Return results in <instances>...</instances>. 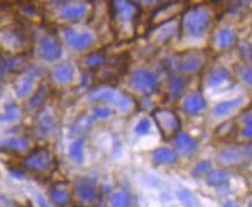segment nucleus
Returning a JSON list of instances; mask_svg holds the SVG:
<instances>
[{
	"instance_id": "1",
	"label": "nucleus",
	"mask_w": 252,
	"mask_h": 207,
	"mask_svg": "<svg viewBox=\"0 0 252 207\" xmlns=\"http://www.w3.org/2000/svg\"><path fill=\"white\" fill-rule=\"evenodd\" d=\"M212 15L205 6H192L184 12L182 18V31L188 37L203 38L210 31Z\"/></svg>"
},
{
	"instance_id": "2",
	"label": "nucleus",
	"mask_w": 252,
	"mask_h": 207,
	"mask_svg": "<svg viewBox=\"0 0 252 207\" xmlns=\"http://www.w3.org/2000/svg\"><path fill=\"white\" fill-rule=\"evenodd\" d=\"M88 101L91 102H107L117 106L122 112H128L134 106V101L125 93L119 92L115 88H96L87 95Z\"/></svg>"
},
{
	"instance_id": "3",
	"label": "nucleus",
	"mask_w": 252,
	"mask_h": 207,
	"mask_svg": "<svg viewBox=\"0 0 252 207\" xmlns=\"http://www.w3.org/2000/svg\"><path fill=\"white\" fill-rule=\"evenodd\" d=\"M55 163V159L50 153L49 149L44 147H37L27 155L25 159V166L28 169L32 170L36 172H48L49 170L52 169Z\"/></svg>"
},
{
	"instance_id": "4",
	"label": "nucleus",
	"mask_w": 252,
	"mask_h": 207,
	"mask_svg": "<svg viewBox=\"0 0 252 207\" xmlns=\"http://www.w3.org/2000/svg\"><path fill=\"white\" fill-rule=\"evenodd\" d=\"M170 63L172 68L177 69L178 71L183 72L185 74H192V73H197L203 69L205 57L200 52L189 51L181 53L174 61H170Z\"/></svg>"
},
{
	"instance_id": "5",
	"label": "nucleus",
	"mask_w": 252,
	"mask_h": 207,
	"mask_svg": "<svg viewBox=\"0 0 252 207\" xmlns=\"http://www.w3.org/2000/svg\"><path fill=\"white\" fill-rule=\"evenodd\" d=\"M153 117L158 128L164 137L177 135L180 130L181 121L175 112L167 109H157L153 112Z\"/></svg>"
},
{
	"instance_id": "6",
	"label": "nucleus",
	"mask_w": 252,
	"mask_h": 207,
	"mask_svg": "<svg viewBox=\"0 0 252 207\" xmlns=\"http://www.w3.org/2000/svg\"><path fill=\"white\" fill-rule=\"evenodd\" d=\"M38 52L42 59L54 62L62 57L63 48L59 39L54 34H45L38 42Z\"/></svg>"
},
{
	"instance_id": "7",
	"label": "nucleus",
	"mask_w": 252,
	"mask_h": 207,
	"mask_svg": "<svg viewBox=\"0 0 252 207\" xmlns=\"http://www.w3.org/2000/svg\"><path fill=\"white\" fill-rule=\"evenodd\" d=\"M158 85V78L154 73L145 69H137L131 75V86L135 91L141 93H151Z\"/></svg>"
},
{
	"instance_id": "8",
	"label": "nucleus",
	"mask_w": 252,
	"mask_h": 207,
	"mask_svg": "<svg viewBox=\"0 0 252 207\" xmlns=\"http://www.w3.org/2000/svg\"><path fill=\"white\" fill-rule=\"evenodd\" d=\"M64 36L66 43L72 49L75 50L87 49L88 46L92 45L93 41H94V37H93V35L89 32H84L79 34L71 27H67V28L64 29Z\"/></svg>"
},
{
	"instance_id": "9",
	"label": "nucleus",
	"mask_w": 252,
	"mask_h": 207,
	"mask_svg": "<svg viewBox=\"0 0 252 207\" xmlns=\"http://www.w3.org/2000/svg\"><path fill=\"white\" fill-rule=\"evenodd\" d=\"M112 14L122 23H130L138 14V7L132 1L112 2Z\"/></svg>"
},
{
	"instance_id": "10",
	"label": "nucleus",
	"mask_w": 252,
	"mask_h": 207,
	"mask_svg": "<svg viewBox=\"0 0 252 207\" xmlns=\"http://www.w3.org/2000/svg\"><path fill=\"white\" fill-rule=\"evenodd\" d=\"M75 192L78 198L85 204L94 203L97 198V189L95 183L89 178H81L75 182Z\"/></svg>"
},
{
	"instance_id": "11",
	"label": "nucleus",
	"mask_w": 252,
	"mask_h": 207,
	"mask_svg": "<svg viewBox=\"0 0 252 207\" xmlns=\"http://www.w3.org/2000/svg\"><path fill=\"white\" fill-rule=\"evenodd\" d=\"M206 100L200 93L193 92L190 93L185 96L184 102H183V109L188 115H197V113L201 112L203 110L206 109Z\"/></svg>"
},
{
	"instance_id": "12",
	"label": "nucleus",
	"mask_w": 252,
	"mask_h": 207,
	"mask_svg": "<svg viewBox=\"0 0 252 207\" xmlns=\"http://www.w3.org/2000/svg\"><path fill=\"white\" fill-rule=\"evenodd\" d=\"M175 145L178 152L187 158L193 155L198 148L197 141L190 135L184 132H178L175 136Z\"/></svg>"
},
{
	"instance_id": "13",
	"label": "nucleus",
	"mask_w": 252,
	"mask_h": 207,
	"mask_svg": "<svg viewBox=\"0 0 252 207\" xmlns=\"http://www.w3.org/2000/svg\"><path fill=\"white\" fill-rule=\"evenodd\" d=\"M50 198L57 206H66L71 202V191L64 183H56L50 189Z\"/></svg>"
},
{
	"instance_id": "14",
	"label": "nucleus",
	"mask_w": 252,
	"mask_h": 207,
	"mask_svg": "<svg viewBox=\"0 0 252 207\" xmlns=\"http://www.w3.org/2000/svg\"><path fill=\"white\" fill-rule=\"evenodd\" d=\"M152 158L157 165H172L177 161V153L169 147H160L153 152Z\"/></svg>"
},
{
	"instance_id": "15",
	"label": "nucleus",
	"mask_w": 252,
	"mask_h": 207,
	"mask_svg": "<svg viewBox=\"0 0 252 207\" xmlns=\"http://www.w3.org/2000/svg\"><path fill=\"white\" fill-rule=\"evenodd\" d=\"M230 78V72L225 68H222V66L214 68L207 76V86L211 87V88H214V87H218L222 85V83L229 81Z\"/></svg>"
},
{
	"instance_id": "16",
	"label": "nucleus",
	"mask_w": 252,
	"mask_h": 207,
	"mask_svg": "<svg viewBox=\"0 0 252 207\" xmlns=\"http://www.w3.org/2000/svg\"><path fill=\"white\" fill-rule=\"evenodd\" d=\"M244 156H247L245 155L244 149H242L240 147H236V146H230V147H227V148L222 149L220 154H219V159H220L222 162L233 165V163L241 162Z\"/></svg>"
},
{
	"instance_id": "17",
	"label": "nucleus",
	"mask_w": 252,
	"mask_h": 207,
	"mask_svg": "<svg viewBox=\"0 0 252 207\" xmlns=\"http://www.w3.org/2000/svg\"><path fill=\"white\" fill-rule=\"evenodd\" d=\"M237 41V36L230 28H221L215 35V43L220 49H228Z\"/></svg>"
},
{
	"instance_id": "18",
	"label": "nucleus",
	"mask_w": 252,
	"mask_h": 207,
	"mask_svg": "<svg viewBox=\"0 0 252 207\" xmlns=\"http://www.w3.org/2000/svg\"><path fill=\"white\" fill-rule=\"evenodd\" d=\"M243 102H244L243 98H236L234 100H230V101L220 102L214 106L213 113L217 117L227 116V115H229L230 112H233L234 110L240 108V106L243 104Z\"/></svg>"
},
{
	"instance_id": "19",
	"label": "nucleus",
	"mask_w": 252,
	"mask_h": 207,
	"mask_svg": "<svg viewBox=\"0 0 252 207\" xmlns=\"http://www.w3.org/2000/svg\"><path fill=\"white\" fill-rule=\"evenodd\" d=\"M34 74H27L14 85L15 94L20 99H25L32 94V89H34Z\"/></svg>"
},
{
	"instance_id": "20",
	"label": "nucleus",
	"mask_w": 252,
	"mask_h": 207,
	"mask_svg": "<svg viewBox=\"0 0 252 207\" xmlns=\"http://www.w3.org/2000/svg\"><path fill=\"white\" fill-rule=\"evenodd\" d=\"M74 66L71 63H63L58 65L54 71V79L58 83H67L72 81L73 76H74Z\"/></svg>"
},
{
	"instance_id": "21",
	"label": "nucleus",
	"mask_w": 252,
	"mask_h": 207,
	"mask_svg": "<svg viewBox=\"0 0 252 207\" xmlns=\"http://www.w3.org/2000/svg\"><path fill=\"white\" fill-rule=\"evenodd\" d=\"M25 59L18 56H2L1 58V74L14 73L23 66Z\"/></svg>"
},
{
	"instance_id": "22",
	"label": "nucleus",
	"mask_w": 252,
	"mask_h": 207,
	"mask_svg": "<svg viewBox=\"0 0 252 207\" xmlns=\"http://www.w3.org/2000/svg\"><path fill=\"white\" fill-rule=\"evenodd\" d=\"M56 130V124L52 116L48 112H44L38 118L37 122V131L38 135L45 138V137L51 136Z\"/></svg>"
},
{
	"instance_id": "23",
	"label": "nucleus",
	"mask_w": 252,
	"mask_h": 207,
	"mask_svg": "<svg viewBox=\"0 0 252 207\" xmlns=\"http://www.w3.org/2000/svg\"><path fill=\"white\" fill-rule=\"evenodd\" d=\"M230 175L225 170H213V172H208L206 177V182L208 185L214 186V188H220L224 186L229 183Z\"/></svg>"
},
{
	"instance_id": "24",
	"label": "nucleus",
	"mask_w": 252,
	"mask_h": 207,
	"mask_svg": "<svg viewBox=\"0 0 252 207\" xmlns=\"http://www.w3.org/2000/svg\"><path fill=\"white\" fill-rule=\"evenodd\" d=\"M87 13V6L84 4L67 5L62 9L61 16L64 20H79Z\"/></svg>"
},
{
	"instance_id": "25",
	"label": "nucleus",
	"mask_w": 252,
	"mask_h": 207,
	"mask_svg": "<svg viewBox=\"0 0 252 207\" xmlns=\"http://www.w3.org/2000/svg\"><path fill=\"white\" fill-rule=\"evenodd\" d=\"M185 85H187V82H185L184 78H182V76H172L168 83L169 98L172 100L177 99L183 93Z\"/></svg>"
},
{
	"instance_id": "26",
	"label": "nucleus",
	"mask_w": 252,
	"mask_h": 207,
	"mask_svg": "<svg viewBox=\"0 0 252 207\" xmlns=\"http://www.w3.org/2000/svg\"><path fill=\"white\" fill-rule=\"evenodd\" d=\"M84 147L85 141L82 138L77 139L69 146V158L75 163H82L84 161Z\"/></svg>"
},
{
	"instance_id": "27",
	"label": "nucleus",
	"mask_w": 252,
	"mask_h": 207,
	"mask_svg": "<svg viewBox=\"0 0 252 207\" xmlns=\"http://www.w3.org/2000/svg\"><path fill=\"white\" fill-rule=\"evenodd\" d=\"M177 197L184 207H203L201 204L199 203L197 197L189 190H180L177 192Z\"/></svg>"
},
{
	"instance_id": "28",
	"label": "nucleus",
	"mask_w": 252,
	"mask_h": 207,
	"mask_svg": "<svg viewBox=\"0 0 252 207\" xmlns=\"http://www.w3.org/2000/svg\"><path fill=\"white\" fill-rule=\"evenodd\" d=\"M107 62V58H105V55L102 52H93L89 53L84 58L85 65L87 66L88 69H95L98 68V66H102L105 64Z\"/></svg>"
},
{
	"instance_id": "29",
	"label": "nucleus",
	"mask_w": 252,
	"mask_h": 207,
	"mask_svg": "<svg viewBox=\"0 0 252 207\" xmlns=\"http://www.w3.org/2000/svg\"><path fill=\"white\" fill-rule=\"evenodd\" d=\"M111 207H130V197L123 190L115 191L110 197Z\"/></svg>"
},
{
	"instance_id": "30",
	"label": "nucleus",
	"mask_w": 252,
	"mask_h": 207,
	"mask_svg": "<svg viewBox=\"0 0 252 207\" xmlns=\"http://www.w3.org/2000/svg\"><path fill=\"white\" fill-rule=\"evenodd\" d=\"M2 147H7L15 152H23L29 147V140L27 138H12L2 142Z\"/></svg>"
},
{
	"instance_id": "31",
	"label": "nucleus",
	"mask_w": 252,
	"mask_h": 207,
	"mask_svg": "<svg viewBox=\"0 0 252 207\" xmlns=\"http://www.w3.org/2000/svg\"><path fill=\"white\" fill-rule=\"evenodd\" d=\"M46 95H48V87H46V85H42L37 89V92L35 93V95L31 99V101H29L28 108L31 110L38 108L44 102Z\"/></svg>"
},
{
	"instance_id": "32",
	"label": "nucleus",
	"mask_w": 252,
	"mask_h": 207,
	"mask_svg": "<svg viewBox=\"0 0 252 207\" xmlns=\"http://www.w3.org/2000/svg\"><path fill=\"white\" fill-rule=\"evenodd\" d=\"M20 116V110L16 105H8L7 108L5 109V111L2 112L1 121L2 122H14L19 118Z\"/></svg>"
},
{
	"instance_id": "33",
	"label": "nucleus",
	"mask_w": 252,
	"mask_h": 207,
	"mask_svg": "<svg viewBox=\"0 0 252 207\" xmlns=\"http://www.w3.org/2000/svg\"><path fill=\"white\" fill-rule=\"evenodd\" d=\"M237 72L242 80L247 83L248 86L252 87V68L248 65H240L237 66Z\"/></svg>"
},
{
	"instance_id": "34",
	"label": "nucleus",
	"mask_w": 252,
	"mask_h": 207,
	"mask_svg": "<svg viewBox=\"0 0 252 207\" xmlns=\"http://www.w3.org/2000/svg\"><path fill=\"white\" fill-rule=\"evenodd\" d=\"M211 168H212V163L210 161H207V160H204V161H200L193 169H192V176L199 177L204 175V173L210 172Z\"/></svg>"
},
{
	"instance_id": "35",
	"label": "nucleus",
	"mask_w": 252,
	"mask_h": 207,
	"mask_svg": "<svg viewBox=\"0 0 252 207\" xmlns=\"http://www.w3.org/2000/svg\"><path fill=\"white\" fill-rule=\"evenodd\" d=\"M111 116V109L109 106L99 105L93 109V118L95 119H107Z\"/></svg>"
},
{
	"instance_id": "36",
	"label": "nucleus",
	"mask_w": 252,
	"mask_h": 207,
	"mask_svg": "<svg viewBox=\"0 0 252 207\" xmlns=\"http://www.w3.org/2000/svg\"><path fill=\"white\" fill-rule=\"evenodd\" d=\"M151 122L147 118H142L140 121L138 122L137 126H135V133L139 136H146L147 133H149L151 131Z\"/></svg>"
},
{
	"instance_id": "37",
	"label": "nucleus",
	"mask_w": 252,
	"mask_h": 207,
	"mask_svg": "<svg viewBox=\"0 0 252 207\" xmlns=\"http://www.w3.org/2000/svg\"><path fill=\"white\" fill-rule=\"evenodd\" d=\"M91 125H92V119L88 118V117H84V118H80L74 125H73L72 131H74L75 133L77 132L79 133V132L85 131V130L89 129L91 128Z\"/></svg>"
},
{
	"instance_id": "38",
	"label": "nucleus",
	"mask_w": 252,
	"mask_h": 207,
	"mask_svg": "<svg viewBox=\"0 0 252 207\" xmlns=\"http://www.w3.org/2000/svg\"><path fill=\"white\" fill-rule=\"evenodd\" d=\"M244 130L243 137L244 138H252V113H248L244 116Z\"/></svg>"
},
{
	"instance_id": "39",
	"label": "nucleus",
	"mask_w": 252,
	"mask_h": 207,
	"mask_svg": "<svg viewBox=\"0 0 252 207\" xmlns=\"http://www.w3.org/2000/svg\"><path fill=\"white\" fill-rule=\"evenodd\" d=\"M240 50L242 53V57L247 61H252V48L250 44H248L247 42H242L240 45Z\"/></svg>"
},
{
	"instance_id": "40",
	"label": "nucleus",
	"mask_w": 252,
	"mask_h": 207,
	"mask_svg": "<svg viewBox=\"0 0 252 207\" xmlns=\"http://www.w3.org/2000/svg\"><path fill=\"white\" fill-rule=\"evenodd\" d=\"M35 198H36V202H37L38 207H52L51 204H50L48 200L45 199V197L41 195V193H38V192L36 193Z\"/></svg>"
},
{
	"instance_id": "41",
	"label": "nucleus",
	"mask_w": 252,
	"mask_h": 207,
	"mask_svg": "<svg viewBox=\"0 0 252 207\" xmlns=\"http://www.w3.org/2000/svg\"><path fill=\"white\" fill-rule=\"evenodd\" d=\"M22 13L25 15L31 16V15H35L36 13H37V11H36L35 6H32V4H26L22 6Z\"/></svg>"
},
{
	"instance_id": "42",
	"label": "nucleus",
	"mask_w": 252,
	"mask_h": 207,
	"mask_svg": "<svg viewBox=\"0 0 252 207\" xmlns=\"http://www.w3.org/2000/svg\"><path fill=\"white\" fill-rule=\"evenodd\" d=\"M9 172H11L12 176H14L15 178H23L25 177V172L20 169H14V168H9Z\"/></svg>"
},
{
	"instance_id": "43",
	"label": "nucleus",
	"mask_w": 252,
	"mask_h": 207,
	"mask_svg": "<svg viewBox=\"0 0 252 207\" xmlns=\"http://www.w3.org/2000/svg\"><path fill=\"white\" fill-rule=\"evenodd\" d=\"M244 152H245V155L249 156V158H252V142L248 143V145L245 146Z\"/></svg>"
},
{
	"instance_id": "44",
	"label": "nucleus",
	"mask_w": 252,
	"mask_h": 207,
	"mask_svg": "<svg viewBox=\"0 0 252 207\" xmlns=\"http://www.w3.org/2000/svg\"><path fill=\"white\" fill-rule=\"evenodd\" d=\"M223 207H240L238 206V204L236 202H233V200H229V202H227L224 204Z\"/></svg>"
},
{
	"instance_id": "45",
	"label": "nucleus",
	"mask_w": 252,
	"mask_h": 207,
	"mask_svg": "<svg viewBox=\"0 0 252 207\" xmlns=\"http://www.w3.org/2000/svg\"><path fill=\"white\" fill-rule=\"evenodd\" d=\"M96 207H108V206L105 205V204H104L103 202H101V203H98L97 205H96Z\"/></svg>"
},
{
	"instance_id": "46",
	"label": "nucleus",
	"mask_w": 252,
	"mask_h": 207,
	"mask_svg": "<svg viewBox=\"0 0 252 207\" xmlns=\"http://www.w3.org/2000/svg\"><path fill=\"white\" fill-rule=\"evenodd\" d=\"M248 207H252V200L250 203H249V205H248Z\"/></svg>"
}]
</instances>
